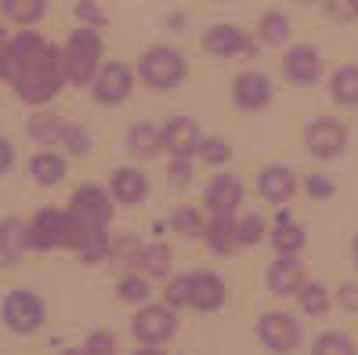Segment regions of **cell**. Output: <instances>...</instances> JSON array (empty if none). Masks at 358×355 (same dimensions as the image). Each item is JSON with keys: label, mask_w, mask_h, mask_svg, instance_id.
Masks as SVG:
<instances>
[{"label": "cell", "mask_w": 358, "mask_h": 355, "mask_svg": "<svg viewBox=\"0 0 358 355\" xmlns=\"http://www.w3.org/2000/svg\"><path fill=\"white\" fill-rule=\"evenodd\" d=\"M192 279V308L199 312H214L221 301H224V283L217 276H210V272H196V276H188Z\"/></svg>", "instance_id": "15"}, {"label": "cell", "mask_w": 358, "mask_h": 355, "mask_svg": "<svg viewBox=\"0 0 358 355\" xmlns=\"http://www.w3.org/2000/svg\"><path fill=\"white\" fill-rule=\"evenodd\" d=\"M293 189H297V178H293L289 167L271 163V167H264V171H261V193L271 203H286L293 196Z\"/></svg>", "instance_id": "14"}, {"label": "cell", "mask_w": 358, "mask_h": 355, "mask_svg": "<svg viewBox=\"0 0 358 355\" xmlns=\"http://www.w3.org/2000/svg\"><path fill=\"white\" fill-rule=\"evenodd\" d=\"M206 243L217 250V254H228V250L239 246V225H231V214H217L214 225L206 228Z\"/></svg>", "instance_id": "20"}, {"label": "cell", "mask_w": 358, "mask_h": 355, "mask_svg": "<svg viewBox=\"0 0 358 355\" xmlns=\"http://www.w3.org/2000/svg\"><path fill=\"white\" fill-rule=\"evenodd\" d=\"M26 246H33V243H29V225L15 221V218L0 221V258L11 265V261L22 258V250H26Z\"/></svg>", "instance_id": "17"}, {"label": "cell", "mask_w": 358, "mask_h": 355, "mask_svg": "<svg viewBox=\"0 0 358 355\" xmlns=\"http://www.w3.org/2000/svg\"><path fill=\"white\" fill-rule=\"evenodd\" d=\"M138 254H141V250H138V239H127V236H123V239L109 243V261H113V265L138 261Z\"/></svg>", "instance_id": "33"}, {"label": "cell", "mask_w": 358, "mask_h": 355, "mask_svg": "<svg viewBox=\"0 0 358 355\" xmlns=\"http://www.w3.org/2000/svg\"><path fill=\"white\" fill-rule=\"evenodd\" d=\"M149 294H152V286H149V279H141V276H127L120 283V298L123 301H149Z\"/></svg>", "instance_id": "31"}, {"label": "cell", "mask_w": 358, "mask_h": 355, "mask_svg": "<svg viewBox=\"0 0 358 355\" xmlns=\"http://www.w3.org/2000/svg\"><path fill=\"white\" fill-rule=\"evenodd\" d=\"M341 308L358 312V283H344L341 286Z\"/></svg>", "instance_id": "40"}, {"label": "cell", "mask_w": 358, "mask_h": 355, "mask_svg": "<svg viewBox=\"0 0 358 355\" xmlns=\"http://www.w3.org/2000/svg\"><path fill=\"white\" fill-rule=\"evenodd\" d=\"M304 149L315 156V160H336L344 149H348V131H344V123L341 120H315L308 123V131H304Z\"/></svg>", "instance_id": "3"}, {"label": "cell", "mask_w": 358, "mask_h": 355, "mask_svg": "<svg viewBox=\"0 0 358 355\" xmlns=\"http://www.w3.org/2000/svg\"><path fill=\"white\" fill-rule=\"evenodd\" d=\"M301 286H304V265L293 254H279V261L268 268V290L275 298H289L301 294Z\"/></svg>", "instance_id": "8"}, {"label": "cell", "mask_w": 358, "mask_h": 355, "mask_svg": "<svg viewBox=\"0 0 358 355\" xmlns=\"http://www.w3.org/2000/svg\"><path fill=\"white\" fill-rule=\"evenodd\" d=\"M8 76L15 83L18 98H26V102H48L62 88V76H66V58H62L51 44H44L36 33H22L11 44Z\"/></svg>", "instance_id": "1"}, {"label": "cell", "mask_w": 358, "mask_h": 355, "mask_svg": "<svg viewBox=\"0 0 358 355\" xmlns=\"http://www.w3.org/2000/svg\"><path fill=\"white\" fill-rule=\"evenodd\" d=\"M8 167H11V145H8L4 138H0V174H4Z\"/></svg>", "instance_id": "42"}, {"label": "cell", "mask_w": 358, "mask_h": 355, "mask_svg": "<svg viewBox=\"0 0 358 355\" xmlns=\"http://www.w3.org/2000/svg\"><path fill=\"white\" fill-rule=\"evenodd\" d=\"M29 131H33V138H40V141H55V138H62L66 123H62L55 113H36V116L29 120Z\"/></svg>", "instance_id": "29"}, {"label": "cell", "mask_w": 358, "mask_h": 355, "mask_svg": "<svg viewBox=\"0 0 358 355\" xmlns=\"http://www.w3.org/2000/svg\"><path fill=\"white\" fill-rule=\"evenodd\" d=\"M297 298H301V308L308 312V316H322V312L329 308V290L322 283H304Z\"/></svg>", "instance_id": "27"}, {"label": "cell", "mask_w": 358, "mask_h": 355, "mask_svg": "<svg viewBox=\"0 0 358 355\" xmlns=\"http://www.w3.org/2000/svg\"><path fill=\"white\" fill-rule=\"evenodd\" d=\"M261 40L264 44H286L289 40V18L282 11H268L261 18Z\"/></svg>", "instance_id": "25"}, {"label": "cell", "mask_w": 358, "mask_h": 355, "mask_svg": "<svg viewBox=\"0 0 358 355\" xmlns=\"http://www.w3.org/2000/svg\"><path fill=\"white\" fill-rule=\"evenodd\" d=\"M163 294H166V301H171V305H188V301H192V279H174L171 286H166L163 290Z\"/></svg>", "instance_id": "37"}, {"label": "cell", "mask_w": 358, "mask_h": 355, "mask_svg": "<svg viewBox=\"0 0 358 355\" xmlns=\"http://www.w3.org/2000/svg\"><path fill=\"white\" fill-rule=\"evenodd\" d=\"M141 265H145V272H149V276L163 279L166 272H171V250H166L163 243L145 246V250H141Z\"/></svg>", "instance_id": "28"}, {"label": "cell", "mask_w": 358, "mask_h": 355, "mask_svg": "<svg viewBox=\"0 0 358 355\" xmlns=\"http://www.w3.org/2000/svg\"><path fill=\"white\" fill-rule=\"evenodd\" d=\"M4 15L18 26H29L44 15V0H4Z\"/></svg>", "instance_id": "24"}, {"label": "cell", "mask_w": 358, "mask_h": 355, "mask_svg": "<svg viewBox=\"0 0 358 355\" xmlns=\"http://www.w3.org/2000/svg\"><path fill=\"white\" fill-rule=\"evenodd\" d=\"M141 76L152 83V88L166 91V88H174V83L185 76V58L181 51L174 48H152V51H145L141 58Z\"/></svg>", "instance_id": "4"}, {"label": "cell", "mask_w": 358, "mask_h": 355, "mask_svg": "<svg viewBox=\"0 0 358 355\" xmlns=\"http://www.w3.org/2000/svg\"><path fill=\"white\" fill-rule=\"evenodd\" d=\"M76 15L87 18V22H101V11H98L94 4H76Z\"/></svg>", "instance_id": "41"}, {"label": "cell", "mask_w": 358, "mask_h": 355, "mask_svg": "<svg viewBox=\"0 0 358 355\" xmlns=\"http://www.w3.org/2000/svg\"><path fill=\"white\" fill-rule=\"evenodd\" d=\"M304 189H308V196H315V200H326V196H333V181L322 178V174H311Z\"/></svg>", "instance_id": "39"}, {"label": "cell", "mask_w": 358, "mask_h": 355, "mask_svg": "<svg viewBox=\"0 0 358 355\" xmlns=\"http://www.w3.org/2000/svg\"><path fill=\"white\" fill-rule=\"evenodd\" d=\"M203 145V134L192 120H174V123H166V131H163V149L171 153L174 160H188L196 149Z\"/></svg>", "instance_id": "9"}, {"label": "cell", "mask_w": 358, "mask_h": 355, "mask_svg": "<svg viewBox=\"0 0 358 355\" xmlns=\"http://www.w3.org/2000/svg\"><path fill=\"white\" fill-rule=\"evenodd\" d=\"M131 95V69L123 66V62H109V66H101V73L94 76V98L101 106H116Z\"/></svg>", "instance_id": "7"}, {"label": "cell", "mask_w": 358, "mask_h": 355, "mask_svg": "<svg viewBox=\"0 0 358 355\" xmlns=\"http://www.w3.org/2000/svg\"><path fill=\"white\" fill-rule=\"evenodd\" d=\"M329 98L336 106H358V66H341L329 76Z\"/></svg>", "instance_id": "19"}, {"label": "cell", "mask_w": 358, "mask_h": 355, "mask_svg": "<svg viewBox=\"0 0 358 355\" xmlns=\"http://www.w3.org/2000/svg\"><path fill=\"white\" fill-rule=\"evenodd\" d=\"M29 243L36 250H51V246H62L66 243V214L58 211H40L29 225Z\"/></svg>", "instance_id": "10"}, {"label": "cell", "mask_w": 358, "mask_h": 355, "mask_svg": "<svg viewBox=\"0 0 358 355\" xmlns=\"http://www.w3.org/2000/svg\"><path fill=\"white\" fill-rule=\"evenodd\" d=\"M344 4H348V11H351V15H358V0H344Z\"/></svg>", "instance_id": "44"}, {"label": "cell", "mask_w": 358, "mask_h": 355, "mask_svg": "<svg viewBox=\"0 0 358 355\" xmlns=\"http://www.w3.org/2000/svg\"><path fill=\"white\" fill-rule=\"evenodd\" d=\"M4 319L15 333H33L40 323H44V305H40V298L29 294V290H15V294L4 301Z\"/></svg>", "instance_id": "5"}, {"label": "cell", "mask_w": 358, "mask_h": 355, "mask_svg": "<svg viewBox=\"0 0 358 355\" xmlns=\"http://www.w3.org/2000/svg\"><path fill=\"white\" fill-rule=\"evenodd\" d=\"M286 76L293 83H315L322 76V58L319 51H315L311 44H297V48H289L286 55Z\"/></svg>", "instance_id": "12"}, {"label": "cell", "mask_w": 358, "mask_h": 355, "mask_svg": "<svg viewBox=\"0 0 358 355\" xmlns=\"http://www.w3.org/2000/svg\"><path fill=\"white\" fill-rule=\"evenodd\" d=\"M131 153L141 156V160H152L159 149H163V131H156L152 123H138V127H131Z\"/></svg>", "instance_id": "22"}, {"label": "cell", "mask_w": 358, "mask_h": 355, "mask_svg": "<svg viewBox=\"0 0 358 355\" xmlns=\"http://www.w3.org/2000/svg\"><path fill=\"white\" fill-rule=\"evenodd\" d=\"M33 174H36L40 185H58L62 174H66V160L55 156V153H40V156L33 160Z\"/></svg>", "instance_id": "23"}, {"label": "cell", "mask_w": 358, "mask_h": 355, "mask_svg": "<svg viewBox=\"0 0 358 355\" xmlns=\"http://www.w3.org/2000/svg\"><path fill=\"white\" fill-rule=\"evenodd\" d=\"M351 261H355V268H358V236H355V243H351Z\"/></svg>", "instance_id": "43"}, {"label": "cell", "mask_w": 358, "mask_h": 355, "mask_svg": "<svg viewBox=\"0 0 358 355\" xmlns=\"http://www.w3.org/2000/svg\"><path fill=\"white\" fill-rule=\"evenodd\" d=\"M231 91H236V102L243 109H264L271 102V83L264 73H243Z\"/></svg>", "instance_id": "13"}, {"label": "cell", "mask_w": 358, "mask_h": 355, "mask_svg": "<svg viewBox=\"0 0 358 355\" xmlns=\"http://www.w3.org/2000/svg\"><path fill=\"white\" fill-rule=\"evenodd\" d=\"M203 48H206L210 55L228 58V55H236V51L246 48V36H243V29H236V26H214V29H206Z\"/></svg>", "instance_id": "18"}, {"label": "cell", "mask_w": 358, "mask_h": 355, "mask_svg": "<svg viewBox=\"0 0 358 355\" xmlns=\"http://www.w3.org/2000/svg\"><path fill=\"white\" fill-rule=\"evenodd\" d=\"M83 351H87V355H116V337H113V333H91V337H87V344H83Z\"/></svg>", "instance_id": "36"}, {"label": "cell", "mask_w": 358, "mask_h": 355, "mask_svg": "<svg viewBox=\"0 0 358 355\" xmlns=\"http://www.w3.org/2000/svg\"><path fill=\"white\" fill-rule=\"evenodd\" d=\"M261 236H264V221H261V218H246V221H239V243H243V246L261 243Z\"/></svg>", "instance_id": "38"}, {"label": "cell", "mask_w": 358, "mask_h": 355, "mask_svg": "<svg viewBox=\"0 0 358 355\" xmlns=\"http://www.w3.org/2000/svg\"><path fill=\"white\" fill-rule=\"evenodd\" d=\"M174 333V312L171 308H145L138 312V319H134V337L138 341H166Z\"/></svg>", "instance_id": "11"}, {"label": "cell", "mask_w": 358, "mask_h": 355, "mask_svg": "<svg viewBox=\"0 0 358 355\" xmlns=\"http://www.w3.org/2000/svg\"><path fill=\"white\" fill-rule=\"evenodd\" d=\"M206 203H210L214 214H231L239 207V181L231 174H217L206 189Z\"/></svg>", "instance_id": "16"}, {"label": "cell", "mask_w": 358, "mask_h": 355, "mask_svg": "<svg viewBox=\"0 0 358 355\" xmlns=\"http://www.w3.org/2000/svg\"><path fill=\"white\" fill-rule=\"evenodd\" d=\"M271 243H275L279 254H297V250L304 246V228L286 221V225H279L275 232H271Z\"/></svg>", "instance_id": "26"}, {"label": "cell", "mask_w": 358, "mask_h": 355, "mask_svg": "<svg viewBox=\"0 0 358 355\" xmlns=\"http://www.w3.org/2000/svg\"><path fill=\"white\" fill-rule=\"evenodd\" d=\"M66 76L73 83H87L98 69V58H101V40L94 29H76L73 40H69V48H66Z\"/></svg>", "instance_id": "2"}, {"label": "cell", "mask_w": 358, "mask_h": 355, "mask_svg": "<svg viewBox=\"0 0 358 355\" xmlns=\"http://www.w3.org/2000/svg\"><path fill=\"white\" fill-rule=\"evenodd\" d=\"M315 355H355V344L348 333H322L315 341Z\"/></svg>", "instance_id": "30"}, {"label": "cell", "mask_w": 358, "mask_h": 355, "mask_svg": "<svg viewBox=\"0 0 358 355\" xmlns=\"http://www.w3.org/2000/svg\"><path fill=\"white\" fill-rule=\"evenodd\" d=\"M62 355H87V351H80V348H69V351H62Z\"/></svg>", "instance_id": "45"}, {"label": "cell", "mask_w": 358, "mask_h": 355, "mask_svg": "<svg viewBox=\"0 0 358 355\" xmlns=\"http://www.w3.org/2000/svg\"><path fill=\"white\" fill-rule=\"evenodd\" d=\"M174 228H178L181 236H206L203 232V218L192 211V207H185V211L174 214Z\"/></svg>", "instance_id": "32"}, {"label": "cell", "mask_w": 358, "mask_h": 355, "mask_svg": "<svg viewBox=\"0 0 358 355\" xmlns=\"http://www.w3.org/2000/svg\"><path fill=\"white\" fill-rule=\"evenodd\" d=\"M134 355H159V351H134Z\"/></svg>", "instance_id": "46"}, {"label": "cell", "mask_w": 358, "mask_h": 355, "mask_svg": "<svg viewBox=\"0 0 358 355\" xmlns=\"http://www.w3.org/2000/svg\"><path fill=\"white\" fill-rule=\"evenodd\" d=\"M58 141H66V149L69 153H76V156H87V149H91V138H87V131H80V127H69L66 123V131H62V138Z\"/></svg>", "instance_id": "34"}, {"label": "cell", "mask_w": 358, "mask_h": 355, "mask_svg": "<svg viewBox=\"0 0 358 355\" xmlns=\"http://www.w3.org/2000/svg\"><path fill=\"white\" fill-rule=\"evenodd\" d=\"M113 193L123 203H138L145 193H149V181H145V174L131 171V167H123V171H116V178H113Z\"/></svg>", "instance_id": "21"}, {"label": "cell", "mask_w": 358, "mask_h": 355, "mask_svg": "<svg viewBox=\"0 0 358 355\" xmlns=\"http://www.w3.org/2000/svg\"><path fill=\"white\" fill-rule=\"evenodd\" d=\"M199 156H203L206 163H224V160L231 156V149H228V141H221V138H206V141L199 145Z\"/></svg>", "instance_id": "35"}, {"label": "cell", "mask_w": 358, "mask_h": 355, "mask_svg": "<svg viewBox=\"0 0 358 355\" xmlns=\"http://www.w3.org/2000/svg\"><path fill=\"white\" fill-rule=\"evenodd\" d=\"M304 4H315V0H304Z\"/></svg>", "instance_id": "47"}, {"label": "cell", "mask_w": 358, "mask_h": 355, "mask_svg": "<svg viewBox=\"0 0 358 355\" xmlns=\"http://www.w3.org/2000/svg\"><path fill=\"white\" fill-rule=\"evenodd\" d=\"M261 341L271 348V351H293L297 348V341H301V326H297V319L293 316H286V312H264L261 316Z\"/></svg>", "instance_id": "6"}]
</instances>
